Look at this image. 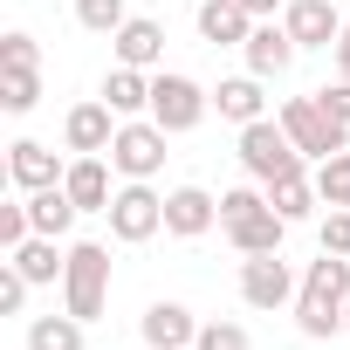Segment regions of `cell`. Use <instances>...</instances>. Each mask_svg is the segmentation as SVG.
I'll return each mask as SVG.
<instances>
[{"label": "cell", "instance_id": "6da1fadb", "mask_svg": "<svg viewBox=\"0 0 350 350\" xmlns=\"http://www.w3.org/2000/svg\"><path fill=\"white\" fill-rule=\"evenodd\" d=\"M343 309H350V254H316L309 261V275H302V288H295V323H302V336H336L343 329Z\"/></svg>", "mask_w": 350, "mask_h": 350}, {"label": "cell", "instance_id": "7a4b0ae2", "mask_svg": "<svg viewBox=\"0 0 350 350\" xmlns=\"http://www.w3.org/2000/svg\"><path fill=\"white\" fill-rule=\"evenodd\" d=\"M103 302H110V247L103 241H76L69 268H62V309L83 316V323H96Z\"/></svg>", "mask_w": 350, "mask_h": 350}, {"label": "cell", "instance_id": "3957f363", "mask_svg": "<svg viewBox=\"0 0 350 350\" xmlns=\"http://www.w3.org/2000/svg\"><path fill=\"white\" fill-rule=\"evenodd\" d=\"M241 165H247V179H261V186H275V179H295L302 172V144L282 131V117L268 124H241Z\"/></svg>", "mask_w": 350, "mask_h": 350}, {"label": "cell", "instance_id": "277c9868", "mask_svg": "<svg viewBox=\"0 0 350 350\" xmlns=\"http://www.w3.org/2000/svg\"><path fill=\"white\" fill-rule=\"evenodd\" d=\"M282 131L302 144V158H336V151H350V124H336L316 96H288V103H282Z\"/></svg>", "mask_w": 350, "mask_h": 350}, {"label": "cell", "instance_id": "5b68a950", "mask_svg": "<svg viewBox=\"0 0 350 350\" xmlns=\"http://www.w3.org/2000/svg\"><path fill=\"white\" fill-rule=\"evenodd\" d=\"M206 110H213V96H206L193 76H151V124H158V131L179 137V131H193Z\"/></svg>", "mask_w": 350, "mask_h": 350}, {"label": "cell", "instance_id": "8992f818", "mask_svg": "<svg viewBox=\"0 0 350 350\" xmlns=\"http://www.w3.org/2000/svg\"><path fill=\"white\" fill-rule=\"evenodd\" d=\"M165 137H172V131H158L151 117H144V124L124 117V124H117V144H110V165L124 172V179H151V172L165 165Z\"/></svg>", "mask_w": 350, "mask_h": 350}, {"label": "cell", "instance_id": "52a82bcc", "mask_svg": "<svg viewBox=\"0 0 350 350\" xmlns=\"http://www.w3.org/2000/svg\"><path fill=\"white\" fill-rule=\"evenodd\" d=\"M158 227H165V200H158V193H151L144 179H131V186H124V193L110 200V234L137 247V241H151Z\"/></svg>", "mask_w": 350, "mask_h": 350}, {"label": "cell", "instance_id": "ba28073f", "mask_svg": "<svg viewBox=\"0 0 350 350\" xmlns=\"http://www.w3.org/2000/svg\"><path fill=\"white\" fill-rule=\"evenodd\" d=\"M288 295H295V275H288L282 254H247L241 261V302L247 309H282Z\"/></svg>", "mask_w": 350, "mask_h": 350}, {"label": "cell", "instance_id": "9c48e42d", "mask_svg": "<svg viewBox=\"0 0 350 350\" xmlns=\"http://www.w3.org/2000/svg\"><path fill=\"white\" fill-rule=\"evenodd\" d=\"M343 21L350 14H336L329 0H288V8H282V28L295 35V49H336Z\"/></svg>", "mask_w": 350, "mask_h": 350}, {"label": "cell", "instance_id": "30bf717a", "mask_svg": "<svg viewBox=\"0 0 350 350\" xmlns=\"http://www.w3.org/2000/svg\"><path fill=\"white\" fill-rule=\"evenodd\" d=\"M62 172H69V165H62V158H55V151H49L42 137H14V144H8V179H14L21 193L62 186Z\"/></svg>", "mask_w": 350, "mask_h": 350}, {"label": "cell", "instance_id": "8fae6325", "mask_svg": "<svg viewBox=\"0 0 350 350\" xmlns=\"http://www.w3.org/2000/svg\"><path fill=\"white\" fill-rule=\"evenodd\" d=\"M62 137H69L76 158H103V151L117 144V110H110V103H76L69 124H62Z\"/></svg>", "mask_w": 350, "mask_h": 350}, {"label": "cell", "instance_id": "7c38bea8", "mask_svg": "<svg viewBox=\"0 0 350 350\" xmlns=\"http://www.w3.org/2000/svg\"><path fill=\"white\" fill-rule=\"evenodd\" d=\"M213 220H220V200H213L206 186H179V193H165V234L200 241Z\"/></svg>", "mask_w": 350, "mask_h": 350}, {"label": "cell", "instance_id": "4fadbf2b", "mask_svg": "<svg viewBox=\"0 0 350 350\" xmlns=\"http://www.w3.org/2000/svg\"><path fill=\"white\" fill-rule=\"evenodd\" d=\"M241 55H247V76H282L288 62H295V35L282 28V21H254V35L241 42Z\"/></svg>", "mask_w": 350, "mask_h": 350}, {"label": "cell", "instance_id": "5bb4252c", "mask_svg": "<svg viewBox=\"0 0 350 350\" xmlns=\"http://www.w3.org/2000/svg\"><path fill=\"white\" fill-rule=\"evenodd\" d=\"M144 343H151V350H193V343H200L193 309H186V302H151V309H144Z\"/></svg>", "mask_w": 350, "mask_h": 350}, {"label": "cell", "instance_id": "9a60e30c", "mask_svg": "<svg viewBox=\"0 0 350 350\" xmlns=\"http://www.w3.org/2000/svg\"><path fill=\"white\" fill-rule=\"evenodd\" d=\"M254 35V14L241 8V0H206L200 8V42H213V49H241Z\"/></svg>", "mask_w": 350, "mask_h": 350}, {"label": "cell", "instance_id": "2e32d148", "mask_svg": "<svg viewBox=\"0 0 350 350\" xmlns=\"http://www.w3.org/2000/svg\"><path fill=\"white\" fill-rule=\"evenodd\" d=\"M110 49H117V62H124V69H151V62L165 55V28H158V21H144V14H131V21L110 35Z\"/></svg>", "mask_w": 350, "mask_h": 350}, {"label": "cell", "instance_id": "e0dca14e", "mask_svg": "<svg viewBox=\"0 0 350 350\" xmlns=\"http://www.w3.org/2000/svg\"><path fill=\"white\" fill-rule=\"evenodd\" d=\"M213 110H220L227 124H261V117H268V96H261V76H227V83L213 90Z\"/></svg>", "mask_w": 350, "mask_h": 350}, {"label": "cell", "instance_id": "ac0fdd59", "mask_svg": "<svg viewBox=\"0 0 350 350\" xmlns=\"http://www.w3.org/2000/svg\"><path fill=\"white\" fill-rule=\"evenodd\" d=\"M62 186H69V200L83 206V213H110V172H103V158H76L69 172H62Z\"/></svg>", "mask_w": 350, "mask_h": 350}, {"label": "cell", "instance_id": "d6986e66", "mask_svg": "<svg viewBox=\"0 0 350 350\" xmlns=\"http://www.w3.org/2000/svg\"><path fill=\"white\" fill-rule=\"evenodd\" d=\"M76 213H83V206L69 200V186H42V193H28V220H35V234H55V241H62V234L76 227Z\"/></svg>", "mask_w": 350, "mask_h": 350}, {"label": "cell", "instance_id": "ffe728a7", "mask_svg": "<svg viewBox=\"0 0 350 350\" xmlns=\"http://www.w3.org/2000/svg\"><path fill=\"white\" fill-rule=\"evenodd\" d=\"M103 103L117 110V117H137V110H151V83H144V69H110L103 76Z\"/></svg>", "mask_w": 350, "mask_h": 350}, {"label": "cell", "instance_id": "44dd1931", "mask_svg": "<svg viewBox=\"0 0 350 350\" xmlns=\"http://www.w3.org/2000/svg\"><path fill=\"white\" fill-rule=\"evenodd\" d=\"M282 227H288V220H282L275 206H261L254 220H241V227H227V241H234L241 254H282Z\"/></svg>", "mask_w": 350, "mask_h": 350}, {"label": "cell", "instance_id": "7402d4cb", "mask_svg": "<svg viewBox=\"0 0 350 350\" xmlns=\"http://www.w3.org/2000/svg\"><path fill=\"white\" fill-rule=\"evenodd\" d=\"M14 268H21V275L42 288V282H55V275L69 268V254H55V234H28V241L14 247Z\"/></svg>", "mask_w": 350, "mask_h": 350}, {"label": "cell", "instance_id": "603a6c76", "mask_svg": "<svg viewBox=\"0 0 350 350\" xmlns=\"http://www.w3.org/2000/svg\"><path fill=\"white\" fill-rule=\"evenodd\" d=\"M316 200H323V193H316V179H302V172H295V179H275V186H268V206H275L288 227H295V220H309V213H316Z\"/></svg>", "mask_w": 350, "mask_h": 350}, {"label": "cell", "instance_id": "cb8c5ba5", "mask_svg": "<svg viewBox=\"0 0 350 350\" xmlns=\"http://www.w3.org/2000/svg\"><path fill=\"white\" fill-rule=\"evenodd\" d=\"M28 350H83V316H35L28 323Z\"/></svg>", "mask_w": 350, "mask_h": 350}, {"label": "cell", "instance_id": "d4e9b609", "mask_svg": "<svg viewBox=\"0 0 350 350\" xmlns=\"http://www.w3.org/2000/svg\"><path fill=\"white\" fill-rule=\"evenodd\" d=\"M35 103H42V69H0V110L28 117Z\"/></svg>", "mask_w": 350, "mask_h": 350}, {"label": "cell", "instance_id": "484cf974", "mask_svg": "<svg viewBox=\"0 0 350 350\" xmlns=\"http://www.w3.org/2000/svg\"><path fill=\"white\" fill-rule=\"evenodd\" d=\"M316 193H323V206H350V151L323 158V172H316Z\"/></svg>", "mask_w": 350, "mask_h": 350}, {"label": "cell", "instance_id": "4316f807", "mask_svg": "<svg viewBox=\"0 0 350 350\" xmlns=\"http://www.w3.org/2000/svg\"><path fill=\"white\" fill-rule=\"evenodd\" d=\"M76 21H83L90 35H117L131 14H124V0H76Z\"/></svg>", "mask_w": 350, "mask_h": 350}, {"label": "cell", "instance_id": "83f0119b", "mask_svg": "<svg viewBox=\"0 0 350 350\" xmlns=\"http://www.w3.org/2000/svg\"><path fill=\"white\" fill-rule=\"evenodd\" d=\"M268 206V193H254V186H234V193H220V227H241V220H254Z\"/></svg>", "mask_w": 350, "mask_h": 350}, {"label": "cell", "instance_id": "f1b7e54d", "mask_svg": "<svg viewBox=\"0 0 350 350\" xmlns=\"http://www.w3.org/2000/svg\"><path fill=\"white\" fill-rule=\"evenodd\" d=\"M28 288H35V282H28V275L14 268V254H8V261H0V316H21V309H28Z\"/></svg>", "mask_w": 350, "mask_h": 350}, {"label": "cell", "instance_id": "f546056e", "mask_svg": "<svg viewBox=\"0 0 350 350\" xmlns=\"http://www.w3.org/2000/svg\"><path fill=\"white\" fill-rule=\"evenodd\" d=\"M0 69H42V49H35V35H0Z\"/></svg>", "mask_w": 350, "mask_h": 350}, {"label": "cell", "instance_id": "4dcf8cb0", "mask_svg": "<svg viewBox=\"0 0 350 350\" xmlns=\"http://www.w3.org/2000/svg\"><path fill=\"white\" fill-rule=\"evenodd\" d=\"M193 350H254L241 323H200V343Z\"/></svg>", "mask_w": 350, "mask_h": 350}, {"label": "cell", "instance_id": "1f68e13d", "mask_svg": "<svg viewBox=\"0 0 350 350\" xmlns=\"http://www.w3.org/2000/svg\"><path fill=\"white\" fill-rule=\"evenodd\" d=\"M28 234H35V220H28V200H21V206H0V247L14 254Z\"/></svg>", "mask_w": 350, "mask_h": 350}, {"label": "cell", "instance_id": "d6a6232c", "mask_svg": "<svg viewBox=\"0 0 350 350\" xmlns=\"http://www.w3.org/2000/svg\"><path fill=\"white\" fill-rule=\"evenodd\" d=\"M323 247H329V254H350V206H329V220H323Z\"/></svg>", "mask_w": 350, "mask_h": 350}, {"label": "cell", "instance_id": "836d02e7", "mask_svg": "<svg viewBox=\"0 0 350 350\" xmlns=\"http://www.w3.org/2000/svg\"><path fill=\"white\" fill-rule=\"evenodd\" d=\"M316 103H323V110H329L336 124H350V83H343V76H336L329 90H316Z\"/></svg>", "mask_w": 350, "mask_h": 350}, {"label": "cell", "instance_id": "e575fe53", "mask_svg": "<svg viewBox=\"0 0 350 350\" xmlns=\"http://www.w3.org/2000/svg\"><path fill=\"white\" fill-rule=\"evenodd\" d=\"M336 76L350 83V21H343V35H336Z\"/></svg>", "mask_w": 350, "mask_h": 350}, {"label": "cell", "instance_id": "d590c367", "mask_svg": "<svg viewBox=\"0 0 350 350\" xmlns=\"http://www.w3.org/2000/svg\"><path fill=\"white\" fill-rule=\"evenodd\" d=\"M241 8H247V14H254V21H268V14H275V8H288V0H241Z\"/></svg>", "mask_w": 350, "mask_h": 350}, {"label": "cell", "instance_id": "8d00e7d4", "mask_svg": "<svg viewBox=\"0 0 350 350\" xmlns=\"http://www.w3.org/2000/svg\"><path fill=\"white\" fill-rule=\"evenodd\" d=\"M343 329H350V309H343Z\"/></svg>", "mask_w": 350, "mask_h": 350}]
</instances>
